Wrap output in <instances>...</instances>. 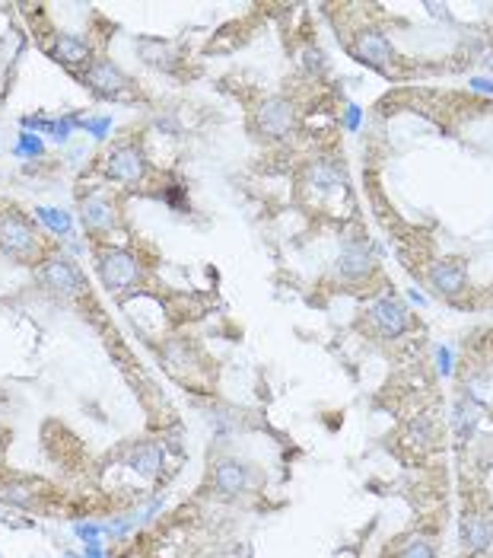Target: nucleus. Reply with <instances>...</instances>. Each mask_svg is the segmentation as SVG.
<instances>
[{"instance_id":"19","label":"nucleus","mask_w":493,"mask_h":558,"mask_svg":"<svg viewBox=\"0 0 493 558\" xmlns=\"http://www.w3.org/2000/svg\"><path fill=\"white\" fill-rule=\"evenodd\" d=\"M45 151V144H42V138H38V134H19V138H16V151H13V153H16V156H38V153H42Z\"/></svg>"},{"instance_id":"29","label":"nucleus","mask_w":493,"mask_h":558,"mask_svg":"<svg viewBox=\"0 0 493 558\" xmlns=\"http://www.w3.org/2000/svg\"><path fill=\"white\" fill-rule=\"evenodd\" d=\"M86 558H102V546H99V542H86Z\"/></svg>"},{"instance_id":"12","label":"nucleus","mask_w":493,"mask_h":558,"mask_svg":"<svg viewBox=\"0 0 493 558\" xmlns=\"http://www.w3.org/2000/svg\"><path fill=\"white\" fill-rule=\"evenodd\" d=\"M369 265H373V258H369V253L360 246V243H351V246H344V253H341L338 258V271L344 278H363V275H369Z\"/></svg>"},{"instance_id":"8","label":"nucleus","mask_w":493,"mask_h":558,"mask_svg":"<svg viewBox=\"0 0 493 558\" xmlns=\"http://www.w3.org/2000/svg\"><path fill=\"white\" fill-rule=\"evenodd\" d=\"M427 278H430V284H433L440 294H458V290L465 288V268H462V262H452V258H442V262H433L430 265V271H427Z\"/></svg>"},{"instance_id":"4","label":"nucleus","mask_w":493,"mask_h":558,"mask_svg":"<svg viewBox=\"0 0 493 558\" xmlns=\"http://www.w3.org/2000/svg\"><path fill=\"white\" fill-rule=\"evenodd\" d=\"M353 54L366 67H373V71H385L388 61H392V45H388V39L379 29H366V32H360Z\"/></svg>"},{"instance_id":"10","label":"nucleus","mask_w":493,"mask_h":558,"mask_svg":"<svg viewBox=\"0 0 493 558\" xmlns=\"http://www.w3.org/2000/svg\"><path fill=\"white\" fill-rule=\"evenodd\" d=\"M125 83H128L125 73H121L112 61H95L90 67V86L95 93H102V96H118V93L125 90Z\"/></svg>"},{"instance_id":"16","label":"nucleus","mask_w":493,"mask_h":558,"mask_svg":"<svg viewBox=\"0 0 493 558\" xmlns=\"http://www.w3.org/2000/svg\"><path fill=\"white\" fill-rule=\"evenodd\" d=\"M452 418H455V431L462 434V437H468L471 431H477V405L471 402V399H462V402H455V412H452Z\"/></svg>"},{"instance_id":"13","label":"nucleus","mask_w":493,"mask_h":558,"mask_svg":"<svg viewBox=\"0 0 493 558\" xmlns=\"http://www.w3.org/2000/svg\"><path fill=\"white\" fill-rule=\"evenodd\" d=\"M214 482L223 494H239L245 485H249V472H245L239 462H220L214 472Z\"/></svg>"},{"instance_id":"22","label":"nucleus","mask_w":493,"mask_h":558,"mask_svg":"<svg viewBox=\"0 0 493 558\" xmlns=\"http://www.w3.org/2000/svg\"><path fill=\"white\" fill-rule=\"evenodd\" d=\"M0 498L13 501V504H26V501H29V492H26V488L19 485V482H10V485L0 488Z\"/></svg>"},{"instance_id":"2","label":"nucleus","mask_w":493,"mask_h":558,"mask_svg":"<svg viewBox=\"0 0 493 558\" xmlns=\"http://www.w3.org/2000/svg\"><path fill=\"white\" fill-rule=\"evenodd\" d=\"M0 249L6 255H26L36 249V233H32L26 217H16V214L0 217Z\"/></svg>"},{"instance_id":"7","label":"nucleus","mask_w":493,"mask_h":558,"mask_svg":"<svg viewBox=\"0 0 493 558\" xmlns=\"http://www.w3.org/2000/svg\"><path fill=\"white\" fill-rule=\"evenodd\" d=\"M38 278H42L48 288L61 290V294H80V290H83V278H80V271L73 268L71 262H61V258L45 262L42 271H38Z\"/></svg>"},{"instance_id":"30","label":"nucleus","mask_w":493,"mask_h":558,"mask_svg":"<svg viewBox=\"0 0 493 558\" xmlns=\"http://www.w3.org/2000/svg\"><path fill=\"white\" fill-rule=\"evenodd\" d=\"M408 297H410V300H414V303H427V297H423L417 288H410V290H408Z\"/></svg>"},{"instance_id":"6","label":"nucleus","mask_w":493,"mask_h":558,"mask_svg":"<svg viewBox=\"0 0 493 558\" xmlns=\"http://www.w3.org/2000/svg\"><path fill=\"white\" fill-rule=\"evenodd\" d=\"M369 319H373V325L379 329V335L385 338H395L404 332V325H408V313H404V306L398 300H375L373 310H369Z\"/></svg>"},{"instance_id":"18","label":"nucleus","mask_w":493,"mask_h":558,"mask_svg":"<svg viewBox=\"0 0 493 558\" xmlns=\"http://www.w3.org/2000/svg\"><path fill=\"white\" fill-rule=\"evenodd\" d=\"M160 450L156 447H140L137 450V457H131V466L137 469V472H143V475H153L156 469H160Z\"/></svg>"},{"instance_id":"23","label":"nucleus","mask_w":493,"mask_h":558,"mask_svg":"<svg viewBox=\"0 0 493 558\" xmlns=\"http://www.w3.org/2000/svg\"><path fill=\"white\" fill-rule=\"evenodd\" d=\"M77 536L86 542H99V533H105V527H99V523H77Z\"/></svg>"},{"instance_id":"26","label":"nucleus","mask_w":493,"mask_h":558,"mask_svg":"<svg viewBox=\"0 0 493 558\" xmlns=\"http://www.w3.org/2000/svg\"><path fill=\"white\" fill-rule=\"evenodd\" d=\"M360 118H363L360 106H357V102H351V106H347V112H344V125L351 128V131H360Z\"/></svg>"},{"instance_id":"3","label":"nucleus","mask_w":493,"mask_h":558,"mask_svg":"<svg viewBox=\"0 0 493 558\" xmlns=\"http://www.w3.org/2000/svg\"><path fill=\"white\" fill-rule=\"evenodd\" d=\"M105 176L115 182H137L143 179V156L137 147H118V151L108 153L105 160Z\"/></svg>"},{"instance_id":"21","label":"nucleus","mask_w":493,"mask_h":558,"mask_svg":"<svg viewBox=\"0 0 493 558\" xmlns=\"http://www.w3.org/2000/svg\"><path fill=\"white\" fill-rule=\"evenodd\" d=\"M80 128H86L95 141H102L108 134V128H112V118H105V115H102V118H83V125H80Z\"/></svg>"},{"instance_id":"20","label":"nucleus","mask_w":493,"mask_h":558,"mask_svg":"<svg viewBox=\"0 0 493 558\" xmlns=\"http://www.w3.org/2000/svg\"><path fill=\"white\" fill-rule=\"evenodd\" d=\"M468 392H471V399H474V405H484V402H490V383L484 377H471V383H468Z\"/></svg>"},{"instance_id":"27","label":"nucleus","mask_w":493,"mask_h":558,"mask_svg":"<svg viewBox=\"0 0 493 558\" xmlns=\"http://www.w3.org/2000/svg\"><path fill=\"white\" fill-rule=\"evenodd\" d=\"M436 364H440L442 377H449V373H452V351L449 348H436Z\"/></svg>"},{"instance_id":"5","label":"nucleus","mask_w":493,"mask_h":558,"mask_svg":"<svg viewBox=\"0 0 493 558\" xmlns=\"http://www.w3.org/2000/svg\"><path fill=\"white\" fill-rule=\"evenodd\" d=\"M255 121L264 134L280 138V134H286L293 128V106L286 99H264L258 115H255Z\"/></svg>"},{"instance_id":"15","label":"nucleus","mask_w":493,"mask_h":558,"mask_svg":"<svg viewBox=\"0 0 493 558\" xmlns=\"http://www.w3.org/2000/svg\"><path fill=\"white\" fill-rule=\"evenodd\" d=\"M306 179H309L312 188H318V192H328V188L341 186V169L334 166V163H328V160H318V163H312V166H309Z\"/></svg>"},{"instance_id":"14","label":"nucleus","mask_w":493,"mask_h":558,"mask_svg":"<svg viewBox=\"0 0 493 558\" xmlns=\"http://www.w3.org/2000/svg\"><path fill=\"white\" fill-rule=\"evenodd\" d=\"M51 54L61 61V64H80V61L90 54V49H86V42L77 39V36H58L54 39Z\"/></svg>"},{"instance_id":"28","label":"nucleus","mask_w":493,"mask_h":558,"mask_svg":"<svg viewBox=\"0 0 493 558\" xmlns=\"http://www.w3.org/2000/svg\"><path fill=\"white\" fill-rule=\"evenodd\" d=\"M471 90H477V93H493V80H487V77H474V80H471Z\"/></svg>"},{"instance_id":"9","label":"nucleus","mask_w":493,"mask_h":558,"mask_svg":"<svg viewBox=\"0 0 493 558\" xmlns=\"http://www.w3.org/2000/svg\"><path fill=\"white\" fill-rule=\"evenodd\" d=\"M462 539L468 542L474 552L487 549L490 539H493V520H490V514H484V510H468V514L462 517Z\"/></svg>"},{"instance_id":"25","label":"nucleus","mask_w":493,"mask_h":558,"mask_svg":"<svg viewBox=\"0 0 493 558\" xmlns=\"http://www.w3.org/2000/svg\"><path fill=\"white\" fill-rule=\"evenodd\" d=\"M19 125L26 128V134H32V131H54V121H48V118H23Z\"/></svg>"},{"instance_id":"17","label":"nucleus","mask_w":493,"mask_h":558,"mask_svg":"<svg viewBox=\"0 0 493 558\" xmlns=\"http://www.w3.org/2000/svg\"><path fill=\"white\" fill-rule=\"evenodd\" d=\"M36 214H38V220H42L45 227L51 230V233H58V236H67L73 230L71 214H67V210H61V208H38Z\"/></svg>"},{"instance_id":"11","label":"nucleus","mask_w":493,"mask_h":558,"mask_svg":"<svg viewBox=\"0 0 493 558\" xmlns=\"http://www.w3.org/2000/svg\"><path fill=\"white\" fill-rule=\"evenodd\" d=\"M80 220H83V227L90 230H108L115 223V208L108 198H102V195H93V198H86L80 204Z\"/></svg>"},{"instance_id":"1","label":"nucleus","mask_w":493,"mask_h":558,"mask_svg":"<svg viewBox=\"0 0 493 558\" xmlns=\"http://www.w3.org/2000/svg\"><path fill=\"white\" fill-rule=\"evenodd\" d=\"M99 278L108 290H121V288H131L137 281V258L125 249H108L99 258Z\"/></svg>"},{"instance_id":"24","label":"nucleus","mask_w":493,"mask_h":558,"mask_svg":"<svg viewBox=\"0 0 493 558\" xmlns=\"http://www.w3.org/2000/svg\"><path fill=\"white\" fill-rule=\"evenodd\" d=\"M401 558H433V552H430V546H427V542H420V539H417V542H410V546L404 549V552H401Z\"/></svg>"}]
</instances>
